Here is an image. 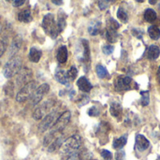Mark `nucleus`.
<instances>
[{
	"mask_svg": "<svg viewBox=\"0 0 160 160\" xmlns=\"http://www.w3.org/2000/svg\"><path fill=\"white\" fill-rule=\"evenodd\" d=\"M158 160H160V157H159V158H158Z\"/></svg>",
	"mask_w": 160,
	"mask_h": 160,
	"instance_id": "nucleus-47",
	"label": "nucleus"
},
{
	"mask_svg": "<svg viewBox=\"0 0 160 160\" xmlns=\"http://www.w3.org/2000/svg\"><path fill=\"white\" fill-rule=\"evenodd\" d=\"M158 80L160 81V66L159 68H158Z\"/></svg>",
	"mask_w": 160,
	"mask_h": 160,
	"instance_id": "nucleus-42",
	"label": "nucleus"
},
{
	"mask_svg": "<svg viewBox=\"0 0 160 160\" xmlns=\"http://www.w3.org/2000/svg\"><path fill=\"white\" fill-rule=\"evenodd\" d=\"M25 2V0H12V5L16 8L21 7L22 5H23Z\"/></svg>",
	"mask_w": 160,
	"mask_h": 160,
	"instance_id": "nucleus-37",
	"label": "nucleus"
},
{
	"mask_svg": "<svg viewBox=\"0 0 160 160\" xmlns=\"http://www.w3.org/2000/svg\"><path fill=\"white\" fill-rule=\"evenodd\" d=\"M148 34L152 39L158 40L160 38V29L156 25H152L148 28Z\"/></svg>",
	"mask_w": 160,
	"mask_h": 160,
	"instance_id": "nucleus-23",
	"label": "nucleus"
},
{
	"mask_svg": "<svg viewBox=\"0 0 160 160\" xmlns=\"http://www.w3.org/2000/svg\"><path fill=\"white\" fill-rule=\"evenodd\" d=\"M29 60L33 63H38L40 58H41V51L38 50L36 47H32L29 51V54H28Z\"/></svg>",
	"mask_w": 160,
	"mask_h": 160,
	"instance_id": "nucleus-13",
	"label": "nucleus"
},
{
	"mask_svg": "<svg viewBox=\"0 0 160 160\" xmlns=\"http://www.w3.org/2000/svg\"><path fill=\"white\" fill-rule=\"evenodd\" d=\"M142 106H147L150 102V98H149V92L145 91V92H142V100H141Z\"/></svg>",
	"mask_w": 160,
	"mask_h": 160,
	"instance_id": "nucleus-31",
	"label": "nucleus"
},
{
	"mask_svg": "<svg viewBox=\"0 0 160 160\" xmlns=\"http://www.w3.org/2000/svg\"><path fill=\"white\" fill-rule=\"evenodd\" d=\"M106 38L111 43L116 42L117 41V38H118V33H117V31L114 30V29H112V28H107V31H106Z\"/></svg>",
	"mask_w": 160,
	"mask_h": 160,
	"instance_id": "nucleus-21",
	"label": "nucleus"
},
{
	"mask_svg": "<svg viewBox=\"0 0 160 160\" xmlns=\"http://www.w3.org/2000/svg\"><path fill=\"white\" fill-rule=\"evenodd\" d=\"M6 1H8V2H10L11 0H6Z\"/></svg>",
	"mask_w": 160,
	"mask_h": 160,
	"instance_id": "nucleus-46",
	"label": "nucleus"
},
{
	"mask_svg": "<svg viewBox=\"0 0 160 160\" xmlns=\"http://www.w3.org/2000/svg\"><path fill=\"white\" fill-rule=\"evenodd\" d=\"M63 160H82V155L78 152L71 154L68 157H65V158Z\"/></svg>",
	"mask_w": 160,
	"mask_h": 160,
	"instance_id": "nucleus-32",
	"label": "nucleus"
},
{
	"mask_svg": "<svg viewBox=\"0 0 160 160\" xmlns=\"http://www.w3.org/2000/svg\"><path fill=\"white\" fill-rule=\"evenodd\" d=\"M108 2H113V1H115V0H107Z\"/></svg>",
	"mask_w": 160,
	"mask_h": 160,
	"instance_id": "nucleus-44",
	"label": "nucleus"
},
{
	"mask_svg": "<svg viewBox=\"0 0 160 160\" xmlns=\"http://www.w3.org/2000/svg\"><path fill=\"white\" fill-rule=\"evenodd\" d=\"M57 26H58L59 32H62L65 29V27H66V18L64 16H61V15L58 16Z\"/></svg>",
	"mask_w": 160,
	"mask_h": 160,
	"instance_id": "nucleus-29",
	"label": "nucleus"
},
{
	"mask_svg": "<svg viewBox=\"0 0 160 160\" xmlns=\"http://www.w3.org/2000/svg\"><path fill=\"white\" fill-rule=\"evenodd\" d=\"M127 142H128V136L124 135V136L114 140V142H113V148L117 149V150H120V149H122L127 144Z\"/></svg>",
	"mask_w": 160,
	"mask_h": 160,
	"instance_id": "nucleus-22",
	"label": "nucleus"
},
{
	"mask_svg": "<svg viewBox=\"0 0 160 160\" xmlns=\"http://www.w3.org/2000/svg\"><path fill=\"white\" fill-rule=\"evenodd\" d=\"M32 76H33V73H32V70L26 68H22L18 74H17V78H16V83L18 86H24L25 84H27L28 82H32Z\"/></svg>",
	"mask_w": 160,
	"mask_h": 160,
	"instance_id": "nucleus-9",
	"label": "nucleus"
},
{
	"mask_svg": "<svg viewBox=\"0 0 160 160\" xmlns=\"http://www.w3.org/2000/svg\"><path fill=\"white\" fill-rule=\"evenodd\" d=\"M82 145V138L80 135L75 134L67 139L59 149V153L62 157H68L76 153Z\"/></svg>",
	"mask_w": 160,
	"mask_h": 160,
	"instance_id": "nucleus-1",
	"label": "nucleus"
},
{
	"mask_svg": "<svg viewBox=\"0 0 160 160\" xmlns=\"http://www.w3.org/2000/svg\"><path fill=\"white\" fill-rule=\"evenodd\" d=\"M119 27H120L119 23L113 18H110L109 21L107 22V28H112V29L117 30Z\"/></svg>",
	"mask_w": 160,
	"mask_h": 160,
	"instance_id": "nucleus-30",
	"label": "nucleus"
},
{
	"mask_svg": "<svg viewBox=\"0 0 160 160\" xmlns=\"http://www.w3.org/2000/svg\"><path fill=\"white\" fill-rule=\"evenodd\" d=\"M70 117H71V114H70V112L67 111V112H64L59 117L58 119L56 120L55 124L52 126V128H51L52 131H55V132H62L64 130V128L68 126V124L69 123L70 121Z\"/></svg>",
	"mask_w": 160,
	"mask_h": 160,
	"instance_id": "nucleus-8",
	"label": "nucleus"
},
{
	"mask_svg": "<svg viewBox=\"0 0 160 160\" xmlns=\"http://www.w3.org/2000/svg\"><path fill=\"white\" fill-rule=\"evenodd\" d=\"M117 17L119 18V20L123 22H127L128 21V15L126 12V10L123 8H119L118 11H117Z\"/></svg>",
	"mask_w": 160,
	"mask_h": 160,
	"instance_id": "nucleus-27",
	"label": "nucleus"
},
{
	"mask_svg": "<svg viewBox=\"0 0 160 160\" xmlns=\"http://www.w3.org/2000/svg\"><path fill=\"white\" fill-rule=\"evenodd\" d=\"M53 103L54 102L52 101V100H47V101L43 102L42 104L38 105L35 109V111L33 112V118L35 120H41V119H43L44 116H46L48 113L51 112L50 111L53 107Z\"/></svg>",
	"mask_w": 160,
	"mask_h": 160,
	"instance_id": "nucleus-6",
	"label": "nucleus"
},
{
	"mask_svg": "<svg viewBox=\"0 0 160 160\" xmlns=\"http://www.w3.org/2000/svg\"><path fill=\"white\" fill-rule=\"evenodd\" d=\"M21 46H22V39H21L20 37H16V38L13 39V41H12V43H11V45H10L9 55L13 57L14 54L20 50Z\"/></svg>",
	"mask_w": 160,
	"mask_h": 160,
	"instance_id": "nucleus-16",
	"label": "nucleus"
},
{
	"mask_svg": "<svg viewBox=\"0 0 160 160\" xmlns=\"http://www.w3.org/2000/svg\"><path fill=\"white\" fill-rule=\"evenodd\" d=\"M18 20L22 22H29L32 21L31 11L29 9H23L18 14Z\"/></svg>",
	"mask_w": 160,
	"mask_h": 160,
	"instance_id": "nucleus-20",
	"label": "nucleus"
},
{
	"mask_svg": "<svg viewBox=\"0 0 160 160\" xmlns=\"http://www.w3.org/2000/svg\"><path fill=\"white\" fill-rule=\"evenodd\" d=\"M22 69V59L19 56L11 57L4 67L3 74L6 79H10Z\"/></svg>",
	"mask_w": 160,
	"mask_h": 160,
	"instance_id": "nucleus-2",
	"label": "nucleus"
},
{
	"mask_svg": "<svg viewBox=\"0 0 160 160\" xmlns=\"http://www.w3.org/2000/svg\"><path fill=\"white\" fill-rule=\"evenodd\" d=\"M1 31H2V25H1V23H0V33H1Z\"/></svg>",
	"mask_w": 160,
	"mask_h": 160,
	"instance_id": "nucleus-43",
	"label": "nucleus"
},
{
	"mask_svg": "<svg viewBox=\"0 0 160 160\" xmlns=\"http://www.w3.org/2000/svg\"><path fill=\"white\" fill-rule=\"evenodd\" d=\"M56 58L60 64H65L67 62V60H68V49L66 46H61L58 49Z\"/></svg>",
	"mask_w": 160,
	"mask_h": 160,
	"instance_id": "nucleus-15",
	"label": "nucleus"
},
{
	"mask_svg": "<svg viewBox=\"0 0 160 160\" xmlns=\"http://www.w3.org/2000/svg\"><path fill=\"white\" fill-rule=\"evenodd\" d=\"M60 115L58 114L57 111H53L51 112L50 113H48L40 122V124L38 125V130L39 132H45L46 130L50 129L52 128V126L55 124L56 120L58 119Z\"/></svg>",
	"mask_w": 160,
	"mask_h": 160,
	"instance_id": "nucleus-5",
	"label": "nucleus"
},
{
	"mask_svg": "<svg viewBox=\"0 0 160 160\" xmlns=\"http://www.w3.org/2000/svg\"><path fill=\"white\" fill-rule=\"evenodd\" d=\"M113 50H114V47L112 46V45H105V46L102 48V51H103V52H104L106 55L112 54V52H113Z\"/></svg>",
	"mask_w": 160,
	"mask_h": 160,
	"instance_id": "nucleus-34",
	"label": "nucleus"
},
{
	"mask_svg": "<svg viewBox=\"0 0 160 160\" xmlns=\"http://www.w3.org/2000/svg\"><path fill=\"white\" fill-rule=\"evenodd\" d=\"M160 53L159 48L156 45H151L147 51V58L150 60H156L158 58Z\"/></svg>",
	"mask_w": 160,
	"mask_h": 160,
	"instance_id": "nucleus-17",
	"label": "nucleus"
},
{
	"mask_svg": "<svg viewBox=\"0 0 160 160\" xmlns=\"http://www.w3.org/2000/svg\"><path fill=\"white\" fill-rule=\"evenodd\" d=\"M98 6H99L100 9H105L107 8V1L106 0H100L98 3Z\"/></svg>",
	"mask_w": 160,
	"mask_h": 160,
	"instance_id": "nucleus-38",
	"label": "nucleus"
},
{
	"mask_svg": "<svg viewBox=\"0 0 160 160\" xmlns=\"http://www.w3.org/2000/svg\"><path fill=\"white\" fill-rule=\"evenodd\" d=\"M49 90H50L49 84H47V83H42L41 85H39V86L37 88V90L35 91V93L33 94L32 98L29 99V102H30L31 106H36V105H38V104L41 101V99L44 98V96H46V95L48 94Z\"/></svg>",
	"mask_w": 160,
	"mask_h": 160,
	"instance_id": "nucleus-7",
	"label": "nucleus"
},
{
	"mask_svg": "<svg viewBox=\"0 0 160 160\" xmlns=\"http://www.w3.org/2000/svg\"><path fill=\"white\" fill-rule=\"evenodd\" d=\"M52 2L53 4H55V5L59 6V5H62L63 0H52Z\"/></svg>",
	"mask_w": 160,
	"mask_h": 160,
	"instance_id": "nucleus-40",
	"label": "nucleus"
},
{
	"mask_svg": "<svg viewBox=\"0 0 160 160\" xmlns=\"http://www.w3.org/2000/svg\"><path fill=\"white\" fill-rule=\"evenodd\" d=\"M99 113H100V111L97 107H93L88 111V114L90 116H98Z\"/></svg>",
	"mask_w": 160,
	"mask_h": 160,
	"instance_id": "nucleus-35",
	"label": "nucleus"
},
{
	"mask_svg": "<svg viewBox=\"0 0 160 160\" xmlns=\"http://www.w3.org/2000/svg\"><path fill=\"white\" fill-rule=\"evenodd\" d=\"M126 159V153L125 151L121 150V151H118L116 154H115V160H125Z\"/></svg>",
	"mask_w": 160,
	"mask_h": 160,
	"instance_id": "nucleus-36",
	"label": "nucleus"
},
{
	"mask_svg": "<svg viewBox=\"0 0 160 160\" xmlns=\"http://www.w3.org/2000/svg\"><path fill=\"white\" fill-rule=\"evenodd\" d=\"M5 50H6V45H5V43L2 41V40H0V57L3 55V53L5 52Z\"/></svg>",
	"mask_w": 160,
	"mask_h": 160,
	"instance_id": "nucleus-39",
	"label": "nucleus"
},
{
	"mask_svg": "<svg viewBox=\"0 0 160 160\" xmlns=\"http://www.w3.org/2000/svg\"><path fill=\"white\" fill-rule=\"evenodd\" d=\"M67 75H68V78L69 81L75 80V78H76L77 75H78V69L76 68V67L72 66V67L67 71Z\"/></svg>",
	"mask_w": 160,
	"mask_h": 160,
	"instance_id": "nucleus-28",
	"label": "nucleus"
},
{
	"mask_svg": "<svg viewBox=\"0 0 160 160\" xmlns=\"http://www.w3.org/2000/svg\"><path fill=\"white\" fill-rule=\"evenodd\" d=\"M55 80L58 82H60L61 84H68V82H69V80H68V75H67V71H65V70H57L56 72H55Z\"/></svg>",
	"mask_w": 160,
	"mask_h": 160,
	"instance_id": "nucleus-18",
	"label": "nucleus"
},
{
	"mask_svg": "<svg viewBox=\"0 0 160 160\" xmlns=\"http://www.w3.org/2000/svg\"><path fill=\"white\" fill-rule=\"evenodd\" d=\"M137 1H138V2H141V3H142V2H143V0H137Z\"/></svg>",
	"mask_w": 160,
	"mask_h": 160,
	"instance_id": "nucleus-45",
	"label": "nucleus"
},
{
	"mask_svg": "<svg viewBox=\"0 0 160 160\" xmlns=\"http://www.w3.org/2000/svg\"><path fill=\"white\" fill-rule=\"evenodd\" d=\"M77 86L79 87V89L82 92L88 93L91 91L92 89V84L90 83V82L85 78V77H81L78 82H77Z\"/></svg>",
	"mask_w": 160,
	"mask_h": 160,
	"instance_id": "nucleus-12",
	"label": "nucleus"
},
{
	"mask_svg": "<svg viewBox=\"0 0 160 160\" xmlns=\"http://www.w3.org/2000/svg\"><path fill=\"white\" fill-rule=\"evenodd\" d=\"M37 82L32 81L30 82H28L27 84H25L24 86H22L21 88V90L18 92L17 96H16V100L20 103H23L27 100H29L33 94L35 93V91L37 90Z\"/></svg>",
	"mask_w": 160,
	"mask_h": 160,
	"instance_id": "nucleus-4",
	"label": "nucleus"
},
{
	"mask_svg": "<svg viewBox=\"0 0 160 160\" xmlns=\"http://www.w3.org/2000/svg\"><path fill=\"white\" fill-rule=\"evenodd\" d=\"M42 27L44 31L52 38H55L60 33L57 23L55 22V20H54V16L52 13H48L43 17Z\"/></svg>",
	"mask_w": 160,
	"mask_h": 160,
	"instance_id": "nucleus-3",
	"label": "nucleus"
},
{
	"mask_svg": "<svg viewBox=\"0 0 160 160\" xmlns=\"http://www.w3.org/2000/svg\"><path fill=\"white\" fill-rule=\"evenodd\" d=\"M131 78L128 76H120L114 82V86L118 91H128L131 88Z\"/></svg>",
	"mask_w": 160,
	"mask_h": 160,
	"instance_id": "nucleus-10",
	"label": "nucleus"
},
{
	"mask_svg": "<svg viewBox=\"0 0 160 160\" xmlns=\"http://www.w3.org/2000/svg\"><path fill=\"white\" fill-rule=\"evenodd\" d=\"M101 157L104 158V160H112V154L108 151V150H102L100 153Z\"/></svg>",
	"mask_w": 160,
	"mask_h": 160,
	"instance_id": "nucleus-33",
	"label": "nucleus"
},
{
	"mask_svg": "<svg viewBox=\"0 0 160 160\" xmlns=\"http://www.w3.org/2000/svg\"><path fill=\"white\" fill-rule=\"evenodd\" d=\"M136 149L140 152H143L145 150L148 149V147L150 146V142L142 134H137L136 135Z\"/></svg>",
	"mask_w": 160,
	"mask_h": 160,
	"instance_id": "nucleus-11",
	"label": "nucleus"
},
{
	"mask_svg": "<svg viewBox=\"0 0 160 160\" xmlns=\"http://www.w3.org/2000/svg\"><path fill=\"white\" fill-rule=\"evenodd\" d=\"M100 27H101V22L99 21H94L88 26V32L91 36H97L100 31Z\"/></svg>",
	"mask_w": 160,
	"mask_h": 160,
	"instance_id": "nucleus-19",
	"label": "nucleus"
},
{
	"mask_svg": "<svg viewBox=\"0 0 160 160\" xmlns=\"http://www.w3.org/2000/svg\"><path fill=\"white\" fill-rule=\"evenodd\" d=\"M64 142H65V141H64L63 135L59 136L58 138H56V139H55L48 147H47V148H48V152L52 153V152H54V151H56V150H59L60 147H61V145L63 144Z\"/></svg>",
	"mask_w": 160,
	"mask_h": 160,
	"instance_id": "nucleus-14",
	"label": "nucleus"
},
{
	"mask_svg": "<svg viewBox=\"0 0 160 160\" xmlns=\"http://www.w3.org/2000/svg\"><path fill=\"white\" fill-rule=\"evenodd\" d=\"M144 19L148 22H153L157 19V13L154 9L152 8H147L144 11Z\"/></svg>",
	"mask_w": 160,
	"mask_h": 160,
	"instance_id": "nucleus-24",
	"label": "nucleus"
},
{
	"mask_svg": "<svg viewBox=\"0 0 160 160\" xmlns=\"http://www.w3.org/2000/svg\"><path fill=\"white\" fill-rule=\"evenodd\" d=\"M96 71H97L98 76L100 79H104V78H106V77L109 75L108 70L106 69V68H104V67L101 66V65H98V66H97Z\"/></svg>",
	"mask_w": 160,
	"mask_h": 160,
	"instance_id": "nucleus-26",
	"label": "nucleus"
},
{
	"mask_svg": "<svg viewBox=\"0 0 160 160\" xmlns=\"http://www.w3.org/2000/svg\"><path fill=\"white\" fill-rule=\"evenodd\" d=\"M157 2H158V0H149V3H150L151 5H155Z\"/></svg>",
	"mask_w": 160,
	"mask_h": 160,
	"instance_id": "nucleus-41",
	"label": "nucleus"
},
{
	"mask_svg": "<svg viewBox=\"0 0 160 160\" xmlns=\"http://www.w3.org/2000/svg\"><path fill=\"white\" fill-rule=\"evenodd\" d=\"M111 113H112V116H114V117H118L121 113H122V107H121V105L119 104V103H116V102H114V103H112V105H111Z\"/></svg>",
	"mask_w": 160,
	"mask_h": 160,
	"instance_id": "nucleus-25",
	"label": "nucleus"
}]
</instances>
